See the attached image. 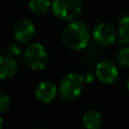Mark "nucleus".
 I'll use <instances>...</instances> for the list:
<instances>
[{"mask_svg":"<svg viewBox=\"0 0 129 129\" xmlns=\"http://www.w3.org/2000/svg\"><path fill=\"white\" fill-rule=\"evenodd\" d=\"M18 64L9 56H0V80L9 79L17 73Z\"/></svg>","mask_w":129,"mask_h":129,"instance_id":"obj_9","label":"nucleus"},{"mask_svg":"<svg viewBox=\"0 0 129 129\" xmlns=\"http://www.w3.org/2000/svg\"><path fill=\"white\" fill-rule=\"evenodd\" d=\"M50 0H29V9L35 15H43L51 8Z\"/></svg>","mask_w":129,"mask_h":129,"instance_id":"obj_12","label":"nucleus"},{"mask_svg":"<svg viewBox=\"0 0 129 129\" xmlns=\"http://www.w3.org/2000/svg\"><path fill=\"white\" fill-rule=\"evenodd\" d=\"M22 52H23L22 48H20L17 43H11L8 47V53H9V57H11V58H13L14 56H19Z\"/></svg>","mask_w":129,"mask_h":129,"instance_id":"obj_15","label":"nucleus"},{"mask_svg":"<svg viewBox=\"0 0 129 129\" xmlns=\"http://www.w3.org/2000/svg\"><path fill=\"white\" fill-rule=\"evenodd\" d=\"M61 39L68 49L79 51L88 45L91 40V31L84 22L74 20L63 28Z\"/></svg>","mask_w":129,"mask_h":129,"instance_id":"obj_1","label":"nucleus"},{"mask_svg":"<svg viewBox=\"0 0 129 129\" xmlns=\"http://www.w3.org/2000/svg\"><path fill=\"white\" fill-rule=\"evenodd\" d=\"M84 78H85V80H86V82H92V80H93V76H92L91 73L86 74V77H84Z\"/></svg>","mask_w":129,"mask_h":129,"instance_id":"obj_16","label":"nucleus"},{"mask_svg":"<svg viewBox=\"0 0 129 129\" xmlns=\"http://www.w3.org/2000/svg\"><path fill=\"white\" fill-rule=\"evenodd\" d=\"M10 107V100H9L8 95L5 94L4 92H0V113L7 111Z\"/></svg>","mask_w":129,"mask_h":129,"instance_id":"obj_14","label":"nucleus"},{"mask_svg":"<svg viewBox=\"0 0 129 129\" xmlns=\"http://www.w3.org/2000/svg\"><path fill=\"white\" fill-rule=\"evenodd\" d=\"M117 62L122 67H129V47H122L117 52Z\"/></svg>","mask_w":129,"mask_h":129,"instance_id":"obj_13","label":"nucleus"},{"mask_svg":"<svg viewBox=\"0 0 129 129\" xmlns=\"http://www.w3.org/2000/svg\"><path fill=\"white\" fill-rule=\"evenodd\" d=\"M24 59L33 70H42L49 62V54L41 43L34 42L25 48Z\"/></svg>","mask_w":129,"mask_h":129,"instance_id":"obj_3","label":"nucleus"},{"mask_svg":"<svg viewBox=\"0 0 129 129\" xmlns=\"http://www.w3.org/2000/svg\"><path fill=\"white\" fill-rule=\"evenodd\" d=\"M118 35L120 41L129 44V14H126L118 22Z\"/></svg>","mask_w":129,"mask_h":129,"instance_id":"obj_11","label":"nucleus"},{"mask_svg":"<svg viewBox=\"0 0 129 129\" xmlns=\"http://www.w3.org/2000/svg\"><path fill=\"white\" fill-rule=\"evenodd\" d=\"M2 126H4V121H2L1 117H0V129H2Z\"/></svg>","mask_w":129,"mask_h":129,"instance_id":"obj_17","label":"nucleus"},{"mask_svg":"<svg viewBox=\"0 0 129 129\" xmlns=\"http://www.w3.org/2000/svg\"><path fill=\"white\" fill-rule=\"evenodd\" d=\"M14 38L19 43H26L29 44L35 35V26L34 24L27 18L18 19L15 23L13 28Z\"/></svg>","mask_w":129,"mask_h":129,"instance_id":"obj_6","label":"nucleus"},{"mask_svg":"<svg viewBox=\"0 0 129 129\" xmlns=\"http://www.w3.org/2000/svg\"><path fill=\"white\" fill-rule=\"evenodd\" d=\"M52 13L62 20H73L80 14L82 0H52Z\"/></svg>","mask_w":129,"mask_h":129,"instance_id":"obj_4","label":"nucleus"},{"mask_svg":"<svg viewBox=\"0 0 129 129\" xmlns=\"http://www.w3.org/2000/svg\"><path fill=\"white\" fill-rule=\"evenodd\" d=\"M85 84L84 76L77 73H68L59 85V94L66 101H74L82 94Z\"/></svg>","mask_w":129,"mask_h":129,"instance_id":"obj_2","label":"nucleus"},{"mask_svg":"<svg viewBox=\"0 0 129 129\" xmlns=\"http://www.w3.org/2000/svg\"><path fill=\"white\" fill-rule=\"evenodd\" d=\"M95 74L99 80L104 84H111L118 78L119 70L117 64L109 59L101 60L95 67Z\"/></svg>","mask_w":129,"mask_h":129,"instance_id":"obj_7","label":"nucleus"},{"mask_svg":"<svg viewBox=\"0 0 129 129\" xmlns=\"http://www.w3.org/2000/svg\"><path fill=\"white\" fill-rule=\"evenodd\" d=\"M92 35L99 45L108 47L116 42L118 36V28H116L111 23L102 22L94 27Z\"/></svg>","mask_w":129,"mask_h":129,"instance_id":"obj_5","label":"nucleus"},{"mask_svg":"<svg viewBox=\"0 0 129 129\" xmlns=\"http://www.w3.org/2000/svg\"><path fill=\"white\" fill-rule=\"evenodd\" d=\"M126 87H127V89H128V92H129V78L127 79V83H126Z\"/></svg>","mask_w":129,"mask_h":129,"instance_id":"obj_18","label":"nucleus"},{"mask_svg":"<svg viewBox=\"0 0 129 129\" xmlns=\"http://www.w3.org/2000/svg\"><path fill=\"white\" fill-rule=\"evenodd\" d=\"M82 122L86 129H101L103 123L102 114L96 110H88L83 116Z\"/></svg>","mask_w":129,"mask_h":129,"instance_id":"obj_10","label":"nucleus"},{"mask_svg":"<svg viewBox=\"0 0 129 129\" xmlns=\"http://www.w3.org/2000/svg\"><path fill=\"white\" fill-rule=\"evenodd\" d=\"M58 93L57 86L51 82H41L35 88V96L40 102L42 103H50L54 100Z\"/></svg>","mask_w":129,"mask_h":129,"instance_id":"obj_8","label":"nucleus"}]
</instances>
